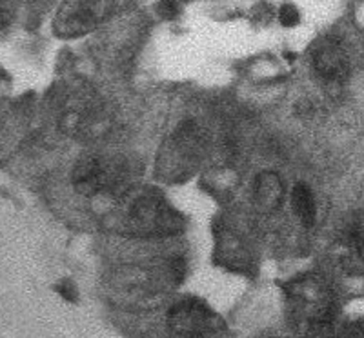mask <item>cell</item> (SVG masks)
<instances>
[{
    "label": "cell",
    "instance_id": "obj_5",
    "mask_svg": "<svg viewBox=\"0 0 364 338\" xmlns=\"http://www.w3.org/2000/svg\"><path fill=\"white\" fill-rule=\"evenodd\" d=\"M281 182L273 177V175H264V177L259 180V184H257V197L261 198L262 202L269 204V206H272V204H277L279 200H281Z\"/></svg>",
    "mask_w": 364,
    "mask_h": 338
},
{
    "label": "cell",
    "instance_id": "obj_2",
    "mask_svg": "<svg viewBox=\"0 0 364 338\" xmlns=\"http://www.w3.org/2000/svg\"><path fill=\"white\" fill-rule=\"evenodd\" d=\"M104 160L97 157L84 158L75 168L73 182L77 191L82 195H93L102 191L109 184V175L112 169Z\"/></svg>",
    "mask_w": 364,
    "mask_h": 338
},
{
    "label": "cell",
    "instance_id": "obj_6",
    "mask_svg": "<svg viewBox=\"0 0 364 338\" xmlns=\"http://www.w3.org/2000/svg\"><path fill=\"white\" fill-rule=\"evenodd\" d=\"M333 324L330 320V315H324V317H315L310 324V329H308V338H333Z\"/></svg>",
    "mask_w": 364,
    "mask_h": 338
},
{
    "label": "cell",
    "instance_id": "obj_1",
    "mask_svg": "<svg viewBox=\"0 0 364 338\" xmlns=\"http://www.w3.org/2000/svg\"><path fill=\"white\" fill-rule=\"evenodd\" d=\"M170 326L175 333L184 337H195L210 329L211 315L197 302H182L171 311Z\"/></svg>",
    "mask_w": 364,
    "mask_h": 338
},
{
    "label": "cell",
    "instance_id": "obj_7",
    "mask_svg": "<svg viewBox=\"0 0 364 338\" xmlns=\"http://www.w3.org/2000/svg\"><path fill=\"white\" fill-rule=\"evenodd\" d=\"M350 244H352L353 251L364 258V214L357 217L350 229Z\"/></svg>",
    "mask_w": 364,
    "mask_h": 338
},
{
    "label": "cell",
    "instance_id": "obj_4",
    "mask_svg": "<svg viewBox=\"0 0 364 338\" xmlns=\"http://www.w3.org/2000/svg\"><path fill=\"white\" fill-rule=\"evenodd\" d=\"M291 204H294L299 220L306 227H310L315 222V200L310 187L304 186V184L295 186L294 195H291Z\"/></svg>",
    "mask_w": 364,
    "mask_h": 338
},
{
    "label": "cell",
    "instance_id": "obj_3",
    "mask_svg": "<svg viewBox=\"0 0 364 338\" xmlns=\"http://www.w3.org/2000/svg\"><path fill=\"white\" fill-rule=\"evenodd\" d=\"M315 70L326 80H343L348 75V60L337 42L326 40L318 45L314 57Z\"/></svg>",
    "mask_w": 364,
    "mask_h": 338
}]
</instances>
